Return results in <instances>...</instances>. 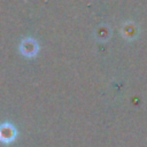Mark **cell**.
Masks as SVG:
<instances>
[{"mask_svg":"<svg viewBox=\"0 0 147 147\" xmlns=\"http://www.w3.org/2000/svg\"><path fill=\"white\" fill-rule=\"evenodd\" d=\"M17 137L16 129L10 123H2L0 124V141L2 144H10Z\"/></svg>","mask_w":147,"mask_h":147,"instance_id":"1","label":"cell"},{"mask_svg":"<svg viewBox=\"0 0 147 147\" xmlns=\"http://www.w3.org/2000/svg\"><path fill=\"white\" fill-rule=\"evenodd\" d=\"M38 44L34 39L32 38H25L21 45H20V49H21V53L26 56V57H32V56H36L37 53H38Z\"/></svg>","mask_w":147,"mask_h":147,"instance_id":"2","label":"cell"}]
</instances>
